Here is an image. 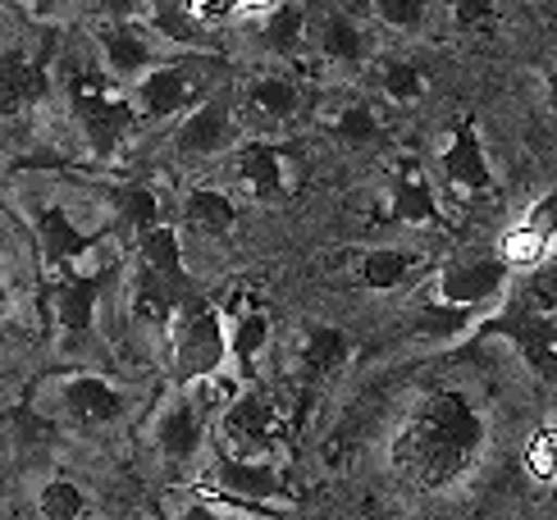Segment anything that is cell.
<instances>
[{
	"label": "cell",
	"instance_id": "1",
	"mask_svg": "<svg viewBox=\"0 0 557 520\" xmlns=\"http://www.w3.org/2000/svg\"><path fill=\"white\" fill-rule=\"evenodd\" d=\"M490 411L461 384H430L388 434V470L416 493H444L480 466L490 447Z\"/></svg>",
	"mask_w": 557,
	"mask_h": 520
},
{
	"label": "cell",
	"instance_id": "2",
	"mask_svg": "<svg viewBox=\"0 0 557 520\" xmlns=\"http://www.w3.org/2000/svg\"><path fill=\"white\" fill-rule=\"evenodd\" d=\"M224 64L206 51L174 55L165 64H156L143 83H133L124 97L137 128H156V124H174L178 114H188L197 101H206L211 91H220Z\"/></svg>",
	"mask_w": 557,
	"mask_h": 520
},
{
	"label": "cell",
	"instance_id": "3",
	"mask_svg": "<svg viewBox=\"0 0 557 520\" xmlns=\"http://www.w3.org/2000/svg\"><path fill=\"white\" fill-rule=\"evenodd\" d=\"M512 288H517V274L503 265L498 251H457L444 265H434L425 283V301L480 320L490 311H503Z\"/></svg>",
	"mask_w": 557,
	"mask_h": 520
},
{
	"label": "cell",
	"instance_id": "4",
	"mask_svg": "<svg viewBox=\"0 0 557 520\" xmlns=\"http://www.w3.org/2000/svg\"><path fill=\"white\" fill-rule=\"evenodd\" d=\"M37 411L46 420H60L78 434H106L128 416V393L97 370H74V374H51L37 388Z\"/></svg>",
	"mask_w": 557,
	"mask_h": 520
},
{
	"label": "cell",
	"instance_id": "5",
	"mask_svg": "<svg viewBox=\"0 0 557 520\" xmlns=\"http://www.w3.org/2000/svg\"><path fill=\"white\" fill-rule=\"evenodd\" d=\"M165 347H170L174 384H201V380H211V374H234V366H228L224 311L211 301H197V297L183 301L170 324Z\"/></svg>",
	"mask_w": 557,
	"mask_h": 520
},
{
	"label": "cell",
	"instance_id": "6",
	"mask_svg": "<svg viewBox=\"0 0 557 520\" xmlns=\"http://www.w3.org/2000/svg\"><path fill=\"white\" fill-rule=\"evenodd\" d=\"M91 51H97V74L120 91L143 83L156 64H165L174 55H188V51H178V46H170L165 33H156L147 18L91 23Z\"/></svg>",
	"mask_w": 557,
	"mask_h": 520
},
{
	"label": "cell",
	"instance_id": "7",
	"mask_svg": "<svg viewBox=\"0 0 557 520\" xmlns=\"http://www.w3.org/2000/svg\"><path fill=\"white\" fill-rule=\"evenodd\" d=\"M243 120L234 106V91H211L206 101H197L188 114H178L170 128V156L174 164H215L228 160L243 147Z\"/></svg>",
	"mask_w": 557,
	"mask_h": 520
},
{
	"label": "cell",
	"instance_id": "8",
	"mask_svg": "<svg viewBox=\"0 0 557 520\" xmlns=\"http://www.w3.org/2000/svg\"><path fill=\"white\" fill-rule=\"evenodd\" d=\"M147 447L170 470H201L211 453V416H206L188 388H170L156 401L147 420Z\"/></svg>",
	"mask_w": 557,
	"mask_h": 520
},
{
	"label": "cell",
	"instance_id": "9",
	"mask_svg": "<svg viewBox=\"0 0 557 520\" xmlns=\"http://www.w3.org/2000/svg\"><path fill=\"white\" fill-rule=\"evenodd\" d=\"M69 114H74V124L87 141V151L97 160H110L124 151V141L133 137L137 120L128 110V97L120 87H110L101 74H78L69 78Z\"/></svg>",
	"mask_w": 557,
	"mask_h": 520
},
{
	"label": "cell",
	"instance_id": "10",
	"mask_svg": "<svg viewBox=\"0 0 557 520\" xmlns=\"http://www.w3.org/2000/svg\"><path fill=\"white\" fill-rule=\"evenodd\" d=\"M201 480L211 484L224 503L247 507V511L293 503L284 470H278L270 457H234V453L211 447V453H206V466H201Z\"/></svg>",
	"mask_w": 557,
	"mask_h": 520
},
{
	"label": "cell",
	"instance_id": "11",
	"mask_svg": "<svg viewBox=\"0 0 557 520\" xmlns=\"http://www.w3.org/2000/svg\"><path fill=\"white\" fill-rule=\"evenodd\" d=\"M234 106H238L243 133L247 128L257 137L284 133L307 114V83H301L288 64H270L261 74H251L243 83V91H234Z\"/></svg>",
	"mask_w": 557,
	"mask_h": 520
},
{
	"label": "cell",
	"instance_id": "12",
	"mask_svg": "<svg viewBox=\"0 0 557 520\" xmlns=\"http://www.w3.org/2000/svg\"><path fill=\"white\" fill-rule=\"evenodd\" d=\"M307 60L330 69V74H361V69L375 64V23L343 10V5L311 14Z\"/></svg>",
	"mask_w": 557,
	"mask_h": 520
},
{
	"label": "cell",
	"instance_id": "13",
	"mask_svg": "<svg viewBox=\"0 0 557 520\" xmlns=\"http://www.w3.org/2000/svg\"><path fill=\"white\" fill-rule=\"evenodd\" d=\"M211 447L234 457H270L278 453V407L261 393V384L238 388V397L215 416Z\"/></svg>",
	"mask_w": 557,
	"mask_h": 520
},
{
	"label": "cell",
	"instance_id": "14",
	"mask_svg": "<svg viewBox=\"0 0 557 520\" xmlns=\"http://www.w3.org/2000/svg\"><path fill=\"white\" fill-rule=\"evenodd\" d=\"M434 170L457 201L498 197V178H494V164H490V151H484V141H480L475 120L448 124L444 147H438V156H434Z\"/></svg>",
	"mask_w": 557,
	"mask_h": 520
},
{
	"label": "cell",
	"instance_id": "15",
	"mask_svg": "<svg viewBox=\"0 0 557 520\" xmlns=\"http://www.w3.org/2000/svg\"><path fill=\"white\" fill-rule=\"evenodd\" d=\"M101 301H106V270H69L51 288V329L64 347H83L101 329Z\"/></svg>",
	"mask_w": 557,
	"mask_h": 520
},
{
	"label": "cell",
	"instance_id": "16",
	"mask_svg": "<svg viewBox=\"0 0 557 520\" xmlns=\"http://www.w3.org/2000/svg\"><path fill=\"white\" fill-rule=\"evenodd\" d=\"M228 183L247 201L278 206L293 193V160L270 137H243V147L228 156Z\"/></svg>",
	"mask_w": 557,
	"mask_h": 520
},
{
	"label": "cell",
	"instance_id": "17",
	"mask_svg": "<svg viewBox=\"0 0 557 520\" xmlns=\"http://www.w3.org/2000/svg\"><path fill=\"white\" fill-rule=\"evenodd\" d=\"M384 220L398 224V228H444L448 215H444V197H438V183L416 170V164H398L388 174V187H384Z\"/></svg>",
	"mask_w": 557,
	"mask_h": 520
},
{
	"label": "cell",
	"instance_id": "18",
	"mask_svg": "<svg viewBox=\"0 0 557 520\" xmlns=\"http://www.w3.org/2000/svg\"><path fill=\"white\" fill-rule=\"evenodd\" d=\"M553 238H557V193H544L521 220H512L503 228V238H498L494 251H498L503 265L521 278V274H530L548 256Z\"/></svg>",
	"mask_w": 557,
	"mask_h": 520
},
{
	"label": "cell",
	"instance_id": "19",
	"mask_svg": "<svg viewBox=\"0 0 557 520\" xmlns=\"http://www.w3.org/2000/svg\"><path fill=\"white\" fill-rule=\"evenodd\" d=\"M352 357H357V343H352L347 329L307 324L301 329V338H297V347H293V370H297V380L307 388H320V384L338 380V374L352 366Z\"/></svg>",
	"mask_w": 557,
	"mask_h": 520
},
{
	"label": "cell",
	"instance_id": "20",
	"mask_svg": "<svg viewBox=\"0 0 557 520\" xmlns=\"http://www.w3.org/2000/svg\"><path fill=\"white\" fill-rule=\"evenodd\" d=\"M224 334H228V366H234L238 384H261V370L270 361V338H274V324H270V311L257 301L238 306V311L224 315Z\"/></svg>",
	"mask_w": 557,
	"mask_h": 520
},
{
	"label": "cell",
	"instance_id": "21",
	"mask_svg": "<svg viewBox=\"0 0 557 520\" xmlns=\"http://www.w3.org/2000/svg\"><path fill=\"white\" fill-rule=\"evenodd\" d=\"M251 28H257L261 51H265L274 64H297V60H307V28H311L307 0H278L270 14L251 18Z\"/></svg>",
	"mask_w": 557,
	"mask_h": 520
},
{
	"label": "cell",
	"instance_id": "22",
	"mask_svg": "<svg viewBox=\"0 0 557 520\" xmlns=\"http://www.w3.org/2000/svg\"><path fill=\"white\" fill-rule=\"evenodd\" d=\"M324 128H330V137L347 151H375V147H384V137H388V124H384L380 106L366 101V97H347L334 110H324Z\"/></svg>",
	"mask_w": 557,
	"mask_h": 520
},
{
	"label": "cell",
	"instance_id": "23",
	"mask_svg": "<svg viewBox=\"0 0 557 520\" xmlns=\"http://www.w3.org/2000/svg\"><path fill=\"white\" fill-rule=\"evenodd\" d=\"M178 224L183 233H197L206 243H220L238 224V206L224 187H188L178 201Z\"/></svg>",
	"mask_w": 557,
	"mask_h": 520
},
{
	"label": "cell",
	"instance_id": "24",
	"mask_svg": "<svg viewBox=\"0 0 557 520\" xmlns=\"http://www.w3.org/2000/svg\"><path fill=\"white\" fill-rule=\"evenodd\" d=\"M137 265H147L151 274H160L165 283H174L178 293H193V278H188V247H183V233L174 224L160 220L156 228L137 233Z\"/></svg>",
	"mask_w": 557,
	"mask_h": 520
},
{
	"label": "cell",
	"instance_id": "25",
	"mask_svg": "<svg viewBox=\"0 0 557 520\" xmlns=\"http://www.w3.org/2000/svg\"><path fill=\"white\" fill-rule=\"evenodd\" d=\"M421 270H425V256H421V251L393 247V243L366 247V251L357 256V265H352L357 283H361V288H370V293H393V288H403V283H411Z\"/></svg>",
	"mask_w": 557,
	"mask_h": 520
},
{
	"label": "cell",
	"instance_id": "26",
	"mask_svg": "<svg viewBox=\"0 0 557 520\" xmlns=\"http://www.w3.org/2000/svg\"><path fill=\"white\" fill-rule=\"evenodd\" d=\"M375 91L388 106H421L430 97V69L411 55H375Z\"/></svg>",
	"mask_w": 557,
	"mask_h": 520
},
{
	"label": "cell",
	"instance_id": "27",
	"mask_svg": "<svg viewBox=\"0 0 557 520\" xmlns=\"http://www.w3.org/2000/svg\"><path fill=\"white\" fill-rule=\"evenodd\" d=\"M448 0H366V14L375 28L398 33V37H421L434 28Z\"/></svg>",
	"mask_w": 557,
	"mask_h": 520
},
{
	"label": "cell",
	"instance_id": "28",
	"mask_svg": "<svg viewBox=\"0 0 557 520\" xmlns=\"http://www.w3.org/2000/svg\"><path fill=\"white\" fill-rule=\"evenodd\" d=\"M91 511V498L78 480L69 475H51L37 484V516L41 520H83Z\"/></svg>",
	"mask_w": 557,
	"mask_h": 520
},
{
	"label": "cell",
	"instance_id": "29",
	"mask_svg": "<svg viewBox=\"0 0 557 520\" xmlns=\"http://www.w3.org/2000/svg\"><path fill=\"white\" fill-rule=\"evenodd\" d=\"M41 87V74L23 55H0V110H14Z\"/></svg>",
	"mask_w": 557,
	"mask_h": 520
},
{
	"label": "cell",
	"instance_id": "30",
	"mask_svg": "<svg viewBox=\"0 0 557 520\" xmlns=\"http://www.w3.org/2000/svg\"><path fill=\"white\" fill-rule=\"evenodd\" d=\"M444 18L461 37H484L498 28V0H448Z\"/></svg>",
	"mask_w": 557,
	"mask_h": 520
},
{
	"label": "cell",
	"instance_id": "31",
	"mask_svg": "<svg viewBox=\"0 0 557 520\" xmlns=\"http://www.w3.org/2000/svg\"><path fill=\"white\" fill-rule=\"evenodd\" d=\"M114 210H120V220L133 228V233H147V228H156L160 220V197L151 193V187H120L114 193Z\"/></svg>",
	"mask_w": 557,
	"mask_h": 520
},
{
	"label": "cell",
	"instance_id": "32",
	"mask_svg": "<svg viewBox=\"0 0 557 520\" xmlns=\"http://www.w3.org/2000/svg\"><path fill=\"white\" fill-rule=\"evenodd\" d=\"M160 10V0H91L87 14L91 23H133V18H151Z\"/></svg>",
	"mask_w": 557,
	"mask_h": 520
},
{
	"label": "cell",
	"instance_id": "33",
	"mask_svg": "<svg viewBox=\"0 0 557 520\" xmlns=\"http://www.w3.org/2000/svg\"><path fill=\"white\" fill-rule=\"evenodd\" d=\"M18 14H28L33 23H64L69 14H87L91 0H5Z\"/></svg>",
	"mask_w": 557,
	"mask_h": 520
},
{
	"label": "cell",
	"instance_id": "34",
	"mask_svg": "<svg viewBox=\"0 0 557 520\" xmlns=\"http://www.w3.org/2000/svg\"><path fill=\"white\" fill-rule=\"evenodd\" d=\"M238 516H243V511H238ZM238 516H234V503L224 507V503H206V498H193V503L183 507L174 520H238Z\"/></svg>",
	"mask_w": 557,
	"mask_h": 520
},
{
	"label": "cell",
	"instance_id": "35",
	"mask_svg": "<svg viewBox=\"0 0 557 520\" xmlns=\"http://www.w3.org/2000/svg\"><path fill=\"white\" fill-rule=\"evenodd\" d=\"M234 5H238V18H261L278 5V0H234Z\"/></svg>",
	"mask_w": 557,
	"mask_h": 520
},
{
	"label": "cell",
	"instance_id": "36",
	"mask_svg": "<svg viewBox=\"0 0 557 520\" xmlns=\"http://www.w3.org/2000/svg\"><path fill=\"white\" fill-rule=\"evenodd\" d=\"M548 110H553V114H557V74H553V78H548Z\"/></svg>",
	"mask_w": 557,
	"mask_h": 520
},
{
	"label": "cell",
	"instance_id": "37",
	"mask_svg": "<svg viewBox=\"0 0 557 520\" xmlns=\"http://www.w3.org/2000/svg\"><path fill=\"white\" fill-rule=\"evenodd\" d=\"M0 311H5V288H0Z\"/></svg>",
	"mask_w": 557,
	"mask_h": 520
}]
</instances>
